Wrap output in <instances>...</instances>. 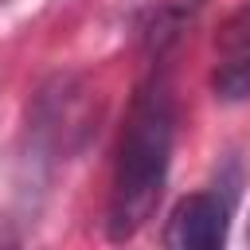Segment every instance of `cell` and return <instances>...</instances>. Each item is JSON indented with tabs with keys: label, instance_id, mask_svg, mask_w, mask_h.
<instances>
[{
	"label": "cell",
	"instance_id": "obj_2",
	"mask_svg": "<svg viewBox=\"0 0 250 250\" xmlns=\"http://www.w3.org/2000/svg\"><path fill=\"white\" fill-rule=\"evenodd\" d=\"M227 223H230V203L219 199L215 191H195L172 207L164 246H172V250H219L227 242Z\"/></svg>",
	"mask_w": 250,
	"mask_h": 250
},
{
	"label": "cell",
	"instance_id": "obj_4",
	"mask_svg": "<svg viewBox=\"0 0 250 250\" xmlns=\"http://www.w3.org/2000/svg\"><path fill=\"white\" fill-rule=\"evenodd\" d=\"M219 51L234 55V51H250V4L238 8L223 27H219Z\"/></svg>",
	"mask_w": 250,
	"mask_h": 250
},
{
	"label": "cell",
	"instance_id": "obj_3",
	"mask_svg": "<svg viewBox=\"0 0 250 250\" xmlns=\"http://www.w3.org/2000/svg\"><path fill=\"white\" fill-rule=\"evenodd\" d=\"M215 94H219L223 102L250 98V51L227 55V62L215 70Z\"/></svg>",
	"mask_w": 250,
	"mask_h": 250
},
{
	"label": "cell",
	"instance_id": "obj_1",
	"mask_svg": "<svg viewBox=\"0 0 250 250\" xmlns=\"http://www.w3.org/2000/svg\"><path fill=\"white\" fill-rule=\"evenodd\" d=\"M176 141V98L168 78L152 74L125 117L113 164V191H109V238H133L156 211Z\"/></svg>",
	"mask_w": 250,
	"mask_h": 250
}]
</instances>
